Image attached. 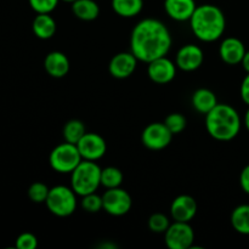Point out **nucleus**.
Here are the masks:
<instances>
[{"mask_svg": "<svg viewBox=\"0 0 249 249\" xmlns=\"http://www.w3.org/2000/svg\"><path fill=\"white\" fill-rule=\"evenodd\" d=\"M191 104L192 107H194L198 113L206 116V114L208 113V112H211L219 102L218 97H216V95L214 94L212 90L206 89V88H201V89H197L196 91L192 94Z\"/></svg>", "mask_w": 249, "mask_h": 249, "instance_id": "19", "label": "nucleus"}, {"mask_svg": "<svg viewBox=\"0 0 249 249\" xmlns=\"http://www.w3.org/2000/svg\"><path fill=\"white\" fill-rule=\"evenodd\" d=\"M77 146L82 158L87 160L96 162V160H101L107 152L106 140L96 133H88L87 131V134L80 139Z\"/></svg>", "mask_w": 249, "mask_h": 249, "instance_id": "10", "label": "nucleus"}, {"mask_svg": "<svg viewBox=\"0 0 249 249\" xmlns=\"http://www.w3.org/2000/svg\"><path fill=\"white\" fill-rule=\"evenodd\" d=\"M197 202L190 195H180L170 206V215L174 221H184L190 223L197 214Z\"/></svg>", "mask_w": 249, "mask_h": 249, "instance_id": "14", "label": "nucleus"}, {"mask_svg": "<svg viewBox=\"0 0 249 249\" xmlns=\"http://www.w3.org/2000/svg\"><path fill=\"white\" fill-rule=\"evenodd\" d=\"M101 168L94 160H83L71 173V187L78 196L96 192L101 186Z\"/></svg>", "mask_w": 249, "mask_h": 249, "instance_id": "4", "label": "nucleus"}, {"mask_svg": "<svg viewBox=\"0 0 249 249\" xmlns=\"http://www.w3.org/2000/svg\"><path fill=\"white\" fill-rule=\"evenodd\" d=\"M44 68L53 78H63L68 74L71 68L67 55L61 51H51L44 60Z\"/></svg>", "mask_w": 249, "mask_h": 249, "instance_id": "17", "label": "nucleus"}, {"mask_svg": "<svg viewBox=\"0 0 249 249\" xmlns=\"http://www.w3.org/2000/svg\"><path fill=\"white\" fill-rule=\"evenodd\" d=\"M164 124L167 125V128L169 129L170 133L173 135H178V134L182 133L186 128V117L181 113H170L168 114L167 118H165Z\"/></svg>", "mask_w": 249, "mask_h": 249, "instance_id": "26", "label": "nucleus"}, {"mask_svg": "<svg viewBox=\"0 0 249 249\" xmlns=\"http://www.w3.org/2000/svg\"><path fill=\"white\" fill-rule=\"evenodd\" d=\"M72 12L82 21H95L100 15V6L95 0H75L72 2Z\"/></svg>", "mask_w": 249, "mask_h": 249, "instance_id": "20", "label": "nucleus"}, {"mask_svg": "<svg viewBox=\"0 0 249 249\" xmlns=\"http://www.w3.org/2000/svg\"><path fill=\"white\" fill-rule=\"evenodd\" d=\"M164 242L169 249H190L194 247L195 231L190 223L174 221L164 232Z\"/></svg>", "mask_w": 249, "mask_h": 249, "instance_id": "7", "label": "nucleus"}, {"mask_svg": "<svg viewBox=\"0 0 249 249\" xmlns=\"http://www.w3.org/2000/svg\"><path fill=\"white\" fill-rule=\"evenodd\" d=\"M62 1H66V2H71L72 4L73 1H75V0H62Z\"/></svg>", "mask_w": 249, "mask_h": 249, "instance_id": "35", "label": "nucleus"}, {"mask_svg": "<svg viewBox=\"0 0 249 249\" xmlns=\"http://www.w3.org/2000/svg\"><path fill=\"white\" fill-rule=\"evenodd\" d=\"M204 61V53L198 45L186 44L178 50L175 63L179 70L184 72H194L198 70Z\"/></svg>", "mask_w": 249, "mask_h": 249, "instance_id": "12", "label": "nucleus"}, {"mask_svg": "<svg viewBox=\"0 0 249 249\" xmlns=\"http://www.w3.org/2000/svg\"><path fill=\"white\" fill-rule=\"evenodd\" d=\"M111 6L118 16L131 18L142 11L143 0H112Z\"/></svg>", "mask_w": 249, "mask_h": 249, "instance_id": "21", "label": "nucleus"}, {"mask_svg": "<svg viewBox=\"0 0 249 249\" xmlns=\"http://www.w3.org/2000/svg\"><path fill=\"white\" fill-rule=\"evenodd\" d=\"M139 60L133 53H119L111 58L108 65L109 74L117 79L129 78L138 67Z\"/></svg>", "mask_w": 249, "mask_h": 249, "instance_id": "13", "label": "nucleus"}, {"mask_svg": "<svg viewBox=\"0 0 249 249\" xmlns=\"http://www.w3.org/2000/svg\"><path fill=\"white\" fill-rule=\"evenodd\" d=\"M242 121L232 106L218 104L206 114V129L218 141H231L240 134Z\"/></svg>", "mask_w": 249, "mask_h": 249, "instance_id": "3", "label": "nucleus"}, {"mask_svg": "<svg viewBox=\"0 0 249 249\" xmlns=\"http://www.w3.org/2000/svg\"><path fill=\"white\" fill-rule=\"evenodd\" d=\"M38 247V238L31 232H23L17 237L16 248L18 249H36Z\"/></svg>", "mask_w": 249, "mask_h": 249, "instance_id": "30", "label": "nucleus"}, {"mask_svg": "<svg viewBox=\"0 0 249 249\" xmlns=\"http://www.w3.org/2000/svg\"><path fill=\"white\" fill-rule=\"evenodd\" d=\"M177 63L167 56H162L147 63L148 78L156 84H168L177 75Z\"/></svg>", "mask_w": 249, "mask_h": 249, "instance_id": "11", "label": "nucleus"}, {"mask_svg": "<svg viewBox=\"0 0 249 249\" xmlns=\"http://www.w3.org/2000/svg\"><path fill=\"white\" fill-rule=\"evenodd\" d=\"M80 206L88 213H97V212L104 209V202H102V196L96 195V192L85 195L82 197Z\"/></svg>", "mask_w": 249, "mask_h": 249, "instance_id": "27", "label": "nucleus"}, {"mask_svg": "<svg viewBox=\"0 0 249 249\" xmlns=\"http://www.w3.org/2000/svg\"><path fill=\"white\" fill-rule=\"evenodd\" d=\"M240 185L242 187L243 192L249 195V164L246 165L242 169V172H241Z\"/></svg>", "mask_w": 249, "mask_h": 249, "instance_id": "31", "label": "nucleus"}, {"mask_svg": "<svg viewBox=\"0 0 249 249\" xmlns=\"http://www.w3.org/2000/svg\"><path fill=\"white\" fill-rule=\"evenodd\" d=\"M50 192V187L40 181L33 182L28 189V197L34 203H45Z\"/></svg>", "mask_w": 249, "mask_h": 249, "instance_id": "25", "label": "nucleus"}, {"mask_svg": "<svg viewBox=\"0 0 249 249\" xmlns=\"http://www.w3.org/2000/svg\"><path fill=\"white\" fill-rule=\"evenodd\" d=\"M32 29L36 38L48 40L55 36L57 31V24L50 14H36L32 23Z\"/></svg>", "mask_w": 249, "mask_h": 249, "instance_id": "18", "label": "nucleus"}, {"mask_svg": "<svg viewBox=\"0 0 249 249\" xmlns=\"http://www.w3.org/2000/svg\"><path fill=\"white\" fill-rule=\"evenodd\" d=\"M87 134L85 124L79 119H71L65 124L62 130V135L65 141L77 145L80 139Z\"/></svg>", "mask_w": 249, "mask_h": 249, "instance_id": "23", "label": "nucleus"}, {"mask_svg": "<svg viewBox=\"0 0 249 249\" xmlns=\"http://www.w3.org/2000/svg\"><path fill=\"white\" fill-rule=\"evenodd\" d=\"M245 125H246V128H247V130L249 131V106H248L247 112H246V114H245Z\"/></svg>", "mask_w": 249, "mask_h": 249, "instance_id": "34", "label": "nucleus"}, {"mask_svg": "<svg viewBox=\"0 0 249 249\" xmlns=\"http://www.w3.org/2000/svg\"><path fill=\"white\" fill-rule=\"evenodd\" d=\"M231 225L236 232L249 235V204H241L231 213Z\"/></svg>", "mask_w": 249, "mask_h": 249, "instance_id": "22", "label": "nucleus"}, {"mask_svg": "<svg viewBox=\"0 0 249 249\" xmlns=\"http://www.w3.org/2000/svg\"><path fill=\"white\" fill-rule=\"evenodd\" d=\"M172 44L169 29L157 18L141 19L130 34V51L139 61L145 63L167 56Z\"/></svg>", "mask_w": 249, "mask_h": 249, "instance_id": "1", "label": "nucleus"}, {"mask_svg": "<svg viewBox=\"0 0 249 249\" xmlns=\"http://www.w3.org/2000/svg\"><path fill=\"white\" fill-rule=\"evenodd\" d=\"M169 225V218L163 213H155L148 218V229L155 233H164Z\"/></svg>", "mask_w": 249, "mask_h": 249, "instance_id": "28", "label": "nucleus"}, {"mask_svg": "<svg viewBox=\"0 0 249 249\" xmlns=\"http://www.w3.org/2000/svg\"><path fill=\"white\" fill-rule=\"evenodd\" d=\"M123 179V173L118 168L106 167L101 170V186L106 190L121 187Z\"/></svg>", "mask_w": 249, "mask_h": 249, "instance_id": "24", "label": "nucleus"}, {"mask_svg": "<svg viewBox=\"0 0 249 249\" xmlns=\"http://www.w3.org/2000/svg\"><path fill=\"white\" fill-rule=\"evenodd\" d=\"M173 134L167 125L160 122H155L146 126L141 133V142L146 148L152 151L164 150L170 145L173 140Z\"/></svg>", "mask_w": 249, "mask_h": 249, "instance_id": "8", "label": "nucleus"}, {"mask_svg": "<svg viewBox=\"0 0 249 249\" xmlns=\"http://www.w3.org/2000/svg\"><path fill=\"white\" fill-rule=\"evenodd\" d=\"M246 46L241 39L236 36H228L221 41L219 46V55L226 65L235 66L242 62L246 53Z\"/></svg>", "mask_w": 249, "mask_h": 249, "instance_id": "15", "label": "nucleus"}, {"mask_svg": "<svg viewBox=\"0 0 249 249\" xmlns=\"http://www.w3.org/2000/svg\"><path fill=\"white\" fill-rule=\"evenodd\" d=\"M241 99L247 106H249V73H247L241 84Z\"/></svg>", "mask_w": 249, "mask_h": 249, "instance_id": "32", "label": "nucleus"}, {"mask_svg": "<svg viewBox=\"0 0 249 249\" xmlns=\"http://www.w3.org/2000/svg\"><path fill=\"white\" fill-rule=\"evenodd\" d=\"M82 160L78 146L67 141L56 146L49 156L50 167L60 174H71Z\"/></svg>", "mask_w": 249, "mask_h": 249, "instance_id": "6", "label": "nucleus"}, {"mask_svg": "<svg viewBox=\"0 0 249 249\" xmlns=\"http://www.w3.org/2000/svg\"><path fill=\"white\" fill-rule=\"evenodd\" d=\"M241 65H242L243 70H245L247 73H249V50L246 51V53H245V56H243Z\"/></svg>", "mask_w": 249, "mask_h": 249, "instance_id": "33", "label": "nucleus"}, {"mask_svg": "<svg viewBox=\"0 0 249 249\" xmlns=\"http://www.w3.org/2000/svg\"><path fill=\"white\" fill-rule=\"evenodd\" d=\"M60 0H28L29 6L36 14H51L57 7Z\"/></svg>", "mask_w": 249, "mask_h": 249, "instance_id": "29", "label": "nucleus"}, {"mask_svg": "<svg viewBox=\"0 0 249 249\" xmlns=\"http://www.w3.org/2000/svg\"><path fill=\"white\" fill-rule=\"evenodd\" d=\"M192 33L204 43L216 41L226 29V18L223 10L213 4H203L196 7L190 18Z\"/></svg>", "mask_w": 249, "mask_h": 249, "instance_id": "2", "label": "nucleus"}, {"mask_svg": "<svg viewBox=\"0 0 249 249\" xmlns=\"http://www.w3.org/2000/svg\"><path fill=\"white\" fill-rule=\"evenodd\" d=\"M197 5L195 0H164V10L168 16L178 22L190 21Z\"/></svg>", "mask_w": 249, "mask_h": 249, "instance_id": "16", "label": "nucleus"}, {"mask_svg": "<svg viewBox=\"0 0 249 249\" xmlns=\"http://www.w3.org/2000/svg\"><path fill=\"white\" fill-rule=\"evenodd\" d=\"M77 196L72 187L57 185L50 189L45 204L51 214L66 218L77 211Z\"/></svg>", "mask_w": 249, "mask_h": 249, "instance_id": "5", "label": "nucleus"}, {"mask_svg": "<svg viewBox=\"0 0 249 249\" xmlns=\"http://www.w3.org/2000/svg\"><path fill=\"white\" fill-rule=\"evenodd\" d=\"M104 211L112 216H123L129 213L133 206L131 196L128 191L121 187L107 189L102 195Z\"/></svg>", "mask_w": 249, "mask_h": 249, "instance_id": "9", "label": "nucleus"}]
</instances>
